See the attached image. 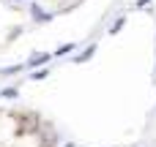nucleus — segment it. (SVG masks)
<instances>
[{
	"label": "nucleus",
	"mask_w": 156,
	"mask_h": 147,
	"mask_svg": "<svg viewBox=\"0 0 156 147\" xmlns=\"http://www.w3.org/2000/svg\"><path fill=\"white\" fill-rule=\"evenodd\" d=\"M49 60V55H33L30 60H27V65H41V63H47Z\"/></svg>",
	"instance_id": "nucleus-1"
},
{
	"label": "nucleus",
	"mask_w": 156,
	"mask_h": 147,
	"mask_svg": "<svg viewBox=\"0 0 156 147\" xmlns=\"http://www.w3.org/2000/svg\"><path fill=\"white\" fill-rule=\"evenodd\" d=\"M33 16H36L38 22H47V19H49V14H44V11L38 8V5H33Z\"/></svg>",
	"instance_id": "nucleus-2"
},
{
	"label": "nucleus",
	"mask_w": 156,
	"mask_h": 147,
	"mask_svg": "<svg viewBox=\"0 0 156 147\" xmlns=\"http://www.w3.org/2000/svg\"><path fill=\"white\" fill-rule=\"evenodd\" d=\"M93 52H96V46H88V49H85V52H82V55H77V57H74V60H77V63H82V60H88V57H90V55H93Z\"/></svg>",
	"instance_id": "nucleus-3"
},
{
	"label": "nucleus",
	"mask_w": 156,
	"mask_h": 147,
	"mask_svg": "<svg viewBox=\"0 0 156 147\" xmlns=\"http://www.w3.org/2000/svg\"><path fill=\"white\" fill-rule=\"evenodd\" d=\"M69 52H74V44H66V46H60L55 55H69Z\"/></svg>",
	"instance_id": "nucleus-4"
},
{
	"label": "nucleus",
	"mask_w": 156,
	"mask_h": 147,
	"mask_svg": "<svg viewBox=\"0 0 156 147\" xmlns=\"http://www.w3.org/2000/svg\"><path fill=\"white\" fill-rule=\"evenodd\" d=\"M121 27H123V19H118V22H115V25H112V30H110V33H118V30H121Z\"/></svg>",
	"instance_id": "nucleus-5"
},
{
	"label": "nucleus",
	"mask_w": 156,
	"mask_h": 147,
	"mask_svg": "<svg viewBox=\"0 0 156 147\" xmlns=\"http://www.w3.org/2000/svg\"><path fill=\"white\" fill-rule=\"evenodd\" d=\"M47 74H49V71H44V68H41V71H36V74H33V79H44Z\"/></svg>",
	"instance_id": "nucleus-6"
},
{
	"label": "nucleus",
	"mask_w": 156,
	"mask_h": 147,
	"mask_svg": "<svg viewBox=\"0 0 156 147\" xmlns=\"http://www.w3.org/2000/svg\"><path fill=\"white\" fill-rule=\"evenodd\" d=\"M63 147H74V145H63Z\"/></svg>",
	"instance_id": "nucleus-7"
}]
</instances>
